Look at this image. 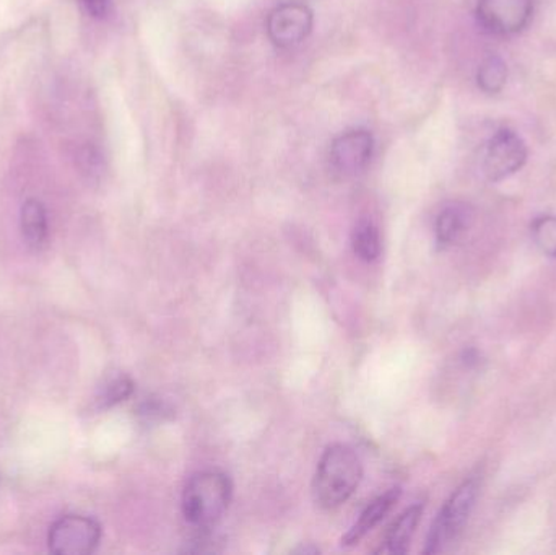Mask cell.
<instances>
[{
    "mask_svg": "<svg viewBox=\"0 0 556 555\" xmlns=\"http://www.w3.org/2000/svg\"><path fill=\"white\" fill-rule=\"evenodd\" d=\"M363 465L355 450L346 445H332L320 456L314 476V502L324 510L342 507L358 489Z\"/></svg>",
    "mask_w": 556,
    "mask_h": 555,
    "instance_id": "cell-1",
    "label": "cell"
},
{
    "mask_svg": "<svg viewBox=\"0 0 556 555\" xmlns=\"http://www.w3.org/2000/svg\"><path fill=\"white\" fill-rule=\"evenodd\" d=\"M477 495H479V479L477 478L467 479L454 491L431 527L427 544H425V554L443 553L459 538L469 521L470 514H472Z\"/></svg>",
    "mask_w": 556,
    "mask_h": 555,
    "instance_id": "cell-3",
    "label": "cell"
},
{
    "mask_svg": "<svg viewBox=\"0 0 556 555\" xmlns=\"http://www.w3.org/2000/svg\"><path fill=\"white\" fill-rule=\"evenodd\" d=\"M508 80V67L506 62L498 55H489L480 65L477 81H479L480 90L485 93H498Z\"/></svg>",
    "mask_w": 556,
    "mask_h": 555,
    "instance_id": "cell-14",
    "label": "cell"
},
{
    "mask_svg": "<svg viewBox=\"0 0 556 555\" xmlns=\"http://www.w3.org/2000/svg\"><path fill=\"white\" fill-rule=\"evenodd\" d=\"M81 2L87 7L88 12L98 18H103L106 15L108 5H110V0H81Z\"/></svg>",
    "mask_w": 556,
    "mask_h": 555,
    "instance_id": "cell-17",
    "label": "cell"
},
{
    "mask_svg": "<svg viewBox=\"0 0 556 555\" xmlns=\"http://www.w3.org/2000/svg\"><path fill=\"white\" fill-rule=\"evenodd\" d=\"M528 160L525 140L511 129H500L486 143L483 173L490 181H502L518 173Z\"/></svg>",
    "mask_w": 556,
    "mask_h": 555,
    "instance_id": "cell-5",
    "label": "cell"
},
{
    "mask_svg": "<svg viewBox=\"0 0 556 555\" xmlns=\"http://www.w3.org/2000/svg\"><path fill=\"white\" fill-rule=\"evenodd\" d=\"M314 15L309 5L300 0L281 3L267 18V33L278 48H291L306 39L313 29Z\"/></svg>",
    "mask_w": 556,
    "mask_h": 555,
    "instance_id": "cell-7",
    "label": "cell"
},
{
    "mask_svg": "<svg viewBox=\"0 0 556 555\" xmlns=\"http://www.w3.org/2000/svg\"><path fill=\"white\" fill-rule=\"evenodd\" d=\"M399 497H401V489L399 488L391 489V491L384 492V494L376 497L375 501L362 512L358 520L350 528L349 533L342 538V546H356L366 534L371 533V531L391 514L392 508L397 504Z\"/></svg>",
    "mask_w": 556,
    "mask_h": 555,
    "instance_id": "cell-9",
    "label": "cell"
},
{
    "mask_svg": "<svg viewBox=\"0 0 556 555\" xmlns=\"http://www.w3.org/2000/svg\"><path fill=\"white\" fill-rule=\"evenodd\" d=\"M101 540L97 520L84 515H65L49 530L48 546L58 555H88L94 553Z\"/></svg>",
    "mask_w": 556,
    "mask_h": 555,
    "instance_id": "cell-4",
    "label": "cell"
},
{
    "mask_svg": "<svg viewBox=\"0 0 556 555\" xmlns=\"http://www.w3.org/2000/svg\"><path fill=\"white\" fill-rule=\"evenodd\" d=\"M233 495L230 478L224 472L202 471L192 476L182 492V515L192 527L212 528L228 510Z\"/></svg>",
    "mask_w": 556,
    "mask_h": 555,
    "instance_id": "cell-2",
    "label": "cell"
},
{
    "mask_svg": "<svg viewBox=\"0 0 556 555\" xmlns=\"http://www.w3.org/2000/svg\"><path fill=\"white\" fill-rule=\"evenodd\" d=\"M20 228L26 247L33 251L45 248L48 241V215L38 199H28L20 212Z\"/></svg>",
    "mask_w": 556,
    "mask_h": 555,
    "instance_id": "cell-10",
    "label": "cell"
},
{
    "mask_svg": "<svg viewBox=\"0 0 556 555\" xmlns=\"http://www.w3.org/2000/svg\"><path fill=\"white\" fill-rule=\"evenodd\" d=\"M353 253L365 263H372L381 256L382 241L378 227L371 220H359L352 231Z\"/></svg>",
    "mask_w": 556,
    "mask_h": 555,
    "instance_id": "cell-13",
    "label": "cell"
},
{
    "mask_svg": "<svg viewBox=\"0 0 556 555\" xmlns=\"http://www.w3.org/2000/svg\"><path fill=\"white\" fill-rule=\"evenodd\" d=\"M469 225V212L460 205L444 209L437 218V241L441 248L453 247L466 234Z\"/></svg>",
    "mask_w": 556,
    "mask_h": 555,
    "instance_id": "cell-12",
    "label": "cell"
},
{
    "mask_svg": "<svg viewBox=\"0 0 556 555\" xmlns=\"http://www.w3.org/2000/svg\"><path fill=\"white\" fill-rule=\"evenodd\" d=\"M372 149H375V139L368 130H346L333 140L330 147V160L340 173L353 175L368 165Z\"/></svg>",
    "mask_w": 556,
    "mask_h": 555,
    "instance_id": "cell-8",
    "label": "cell"
},
{
    "mask_svg": "<svg viewBox=\"0 0 556 555\" xmlns=\"http://www.w3.org/2000/svg\"><path fill=\"white\" fill-rule=\"evenodd\" d=\"M534 0H479L477 20L486 33L516 35L531 22Z\"/></svg>",
    "mask_w": 556,
    "mask_h": 555,
    "instance_id": "cell-6",
    "label": "cell"
},
{
    "mask_svg": "<svg viewBox=\"0 0 556 555\" xmlns=\"http://www.w3.org/2000/svg\"><path fill=\"white\" fill-rule=\"evenodd\" d=\"M134 393V383L126 375L110 378L97 394V404L100 409L116 406L126 401Z\"/></svg>",
    "mask_w": 556,
    "mask_h": 555,
    "instance_id": "cell-15",
    "label": "cell"
},
{
    "mask_svg": "<svg viewBox=\"0 0 556 555\" xmlns=\"http://www.w3.org/2000/svg\"><path fill=\"white\" fill-rule=\"evenodd\" d=\"M421 515H424V505H412L394 521L391 530H389L388 538H386V551L389 554L402 555L407 553L412 538H414L418 524H420Z\"/></svg>",
    "mask_w": 556,
    "mask_h": 555,
    "instance_id": "cell-11",
    "label": "cell"
},
{
    "mask_svg": "<svg viewBox=\"0 0 556 555\" xmlns=\"http://www.w3.org/2000/svg\"><path fill=\"white\" fill-rule=\"evenodd\" d=\"M532 238L542 253L556 257V217L542 215L532 224Z\"/></svg>",
    "mask_w": 556,
    "mask_h": 555,
    "instance_id": "cell-16",
    "label": "cell"
}]
</instances>
